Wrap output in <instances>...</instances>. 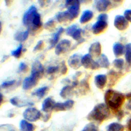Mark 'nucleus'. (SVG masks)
<instances>
[{
	"instance_id": "obj_1",
	"label": "nucleus",
	"mask_w": 131,
	"mask_h": 131,
	"mask_svg": "<svg viewBox=\"0 0 131 131\" xmlns=\"http://www.w3.org/2000/svg\"><path fill=\"white\" fill-rule=\"evenodd\" d=\"M104 100L106 106L110 110L116 113L120 111L125 101V97L120 92L113 90H108L105 93Z\"/></svg>"
},
{
	"instance_id": "obj_2",
	"label": "nucleus",
	"mask_w": 131,
	"mask_h": 131,
	"mask_svg": "<svg viewBox=\"0 0 131 131\" xmlns=\"http://www.w3.org/2000/svg\"><path fill=\"white\" fill-rule=\"evenodd\" d=\"M110 115L111 110L106 104H99L90 112L87 116V119L90 121L101 124L107 120Z\"/></svg>"
},
{
	"instance_id": "obj_3",
	"label": "nucleus",
	"mask_w": 131,
	"mask_h": 131,
	"mask_svg": "<svg viewBox=\"0 0 131 131\" xmlns=\"http://www.w3.org/2000/svg\"><path fill=\"white\" fill-rule=\"evenodd\" d=\"M42 116L40 111L35 107H29L24 110L23 113V117L24 120L29 122H35L40 119Z\"/></svg>"
},
{
	"instance_id": "obj_4",
	"label": "nucleus",
	"mask_w": 131,
	"mask_h": 131,
	"mask_svg": "<svg viewBox=\"0 0 131 131\" xmlns=\"http://www.w3.org/2000/svg\"><path fill=\"white\" fill-rule=\"evenodd\" d=\"M66 33L68 36L72 37V38L75 41L79 42V43H82L84 40L82 39L83 30L75 24L70 26L66 29Z\"/></svg>"
},
{
	"instance_id": "obj_5",
	"label": "nucleus",
	"mask_w": 131,
	"mask_h": 131,
	"mask_svg": "<svg viewBox=\"0 0 131 131\" xmlns=\"http://www.w3.org/2000/svg\"><path fill=\"white\" fill-rule=\"evenodd\" d=\"M81 65L84 68L90 70H97L100 68L99 65L97 61H95L93 59V57L89 54L84 55L81 58Z\"/></svg>"
},
{
	"instance_id": "obj_6",
	"label": "nucleus",
	"mask_w": 131,
	"mask_h": 131,
	"mask_svg": "<svg viewBox=\"0 0 131 131\" xmlns=\"http://www.w3.org/2000/svg\"><path fill=\"white\" fill-rule=\"evenodd\" d=\"M37 12H38L37 8L34 5L31 6L25 12V13H24L23 17V23L25 26L28 27V28L30 27L31 23V20L33 19V16H34V15Z\"/></svg>"
},
{
	"instance_id": "obj_7",
	"label": "nucleus",
	"mask_w": 131,
	"mask_h": 131,
	"mask_svg": "<svg viewBox=\"0 0 131 131\" xmlns=\"http://www.w3.org/2000/svg\"><path fill=\"white\" fill-rule=\"evenodd\" d=\"M71 47V42L68 39H63L58 42L55 47V54L58 56L65 54Z\"/></svg>"
},
{
	"instance_id": "obj_8",
	"label": "nucleus",
	"mask_w": 131,
	"mask_h": 131,
	"mask_svg": "<svg viewBox=\"0 0 131 131\" xmlns=\"http://www.w3.org/2000/svg\"><path fill=\"white\" fill-rule=\"evenodd\" d=\"M44 74V68L42 64L38 60H36L32 65L31 75L40 79L42 78Z\"/></svg>"
},
{
	"instance_id": "obj_9",
	"label": "nucleus",
	"mask_w": 131,
	"mask_h": 131,
	"mask_svg": "<svg viewBox=\"0 0 131 131\" xmlns=\"http://www.w3.org/2000/svg\"><path fill=\"white\" fill-rule=\"evenodd\" d=\"M95 7L99 12H106L112 8L113 4L110 0H95Z\"/></svg>"
},
{
	"instance_id": "obj_10",
	"label": "nucleus",
	"mask_w": 131,
	"mask_h": 131,
	"mask_svg": "<svg viewBox=\"0 0 131 131\" xmlns=\"http://www.w3.org/2000/svg\"><path fill=\"white\" fill-rule=\"evenodd\" d=\"M114 26L119 31H125L129 27V22L124 15H117L114 19Z\"/></svg>"
},
{
	"instance_id": "obj_11",
	"label": "nucleus",
	"mask_w": 131,
	"mask_h": 131,
	"mask_svg": "<svg viewBox=\"0 0 131 131\" xmlns=\"http://www.w3.org/2000/svg\"><path fill=\"white\" fill-rule=\"evenodd\" d=\"M108 27V23L107 21L104 20H97L92 27V32L94 35H99L104 33Z\"/></svg>"
},
{
	"instance_id": "obj_12",
	"label": "nucleus",
	"mask_w": 131,
	"mask_h": 131,
	"mask_svg": "<svg viewBox=\"0 0 131 131\" xmlns=\"http://www.w3.org/2000/svg\"><path fill=\"white\" fill-rule=\"evenodd\" d=\"M74 105V101L72 100H67L64 102H56L54 111L56 112L65 111L72 108Z\"/></svg>"
},
{
	"instance_id": "obj_13",
	"label": "nucleus",
	"mask_w": 131,
	"mask_h": 131,
	"mask_svg": "<svg viewBox=\"0 0 131 131\" xmlns=\"http://www.w3.org/2000/svg\"><path fill=\"white\" fill-rule=\"evenodd\" d=\"M81 58L82 56L78 54H74L72 55L68 60V64L70 66V67L74 69V70L79 69L81 66H82Z\"/></svg>"
},
{
	"instance_id": "obj_14",
	"label": "nucleus",
	"mask_w": 131,
	"mask_h": 131,
	"mask_svg": "<svg viewBox=\"0 0 131 131\" xmlns=\"http://www.w3.org/2000/svg\"><path fill=\"white\" fill-rule=\"evenodd\" d=\"M38 80L37 78L32 76L30 75V76L27 77L24 79L23 82V88L24 90H29L32 89L34 88L38 83Z\"/></svg>"
},
{
	"instance_id": "obj_15",
	"label": "nucleus",
	"mask_w": 131,
	"mask_h": 131,
	"mask_svg": "<svg viewBox=\"0 0 131 131\" xmlns=\"http://www.w3.org/2000/svg\"><path fill=\"white\" fill-rule=\"evenodd\" d=\"M89 54L92 57L99 58L102 54V46L100 42H95L92 43L89 47Z\"/></svg>"
},
{
	"instance_id": "obj_16",
	"label": "nucleus",
	"mask_w": 131,
	"mask_h": 131,
	"mask_svg": "<svg viewBox=\"0 0 131 131\" xmlns=\"http://www.w3.org/2000/svg\"><path fill=\"white\" fill-rule=\"evenodd\" d=\"M55 104L56 102L51 97H47L42 103V110L46 113H49L54 111Z\"/></svg>"
},
{
	"instance_id": "obj_17",
	"label": "nucleus",
	"mask_w": 131,
	"mask_h": 131,
	"mask_svg": "<svg viewBox=\"0 0 131 131\" xmlns=\"http://www.w3.org/2000/svg\"><path fill=\"white\" fill-rule=\"evenodd\" d=\"M80 3H78L67 7V11L70 17V21H72L79 16L80 12Z\"/></svg>"
},
{
	"instance_id": "obj_18",
	"label": "nucleus",
	"mask_w": 131,
	"mask_h": 131,
	"mask_svg": "<svg viewBox=\"0 0 131 131\" xmlns=\"http://www.w3.org/2000/svg\"><path fill=\"white\" fill-rule=\"evenodd\" d=\"M42 26V19H41V16L38 12H37L35 14L34 16H33V19L31 20V26L28 28V29L30 30L31 29V30L33 31H37L40 29Z\"/></svg>"
},
{
	"instance_id": "obj_19",
	"label": "nucleus",
	"mask_w": 131,
	"mask_h": 131,
	"mask_svg": "<svg viewBox=\"0 0 131 131\" xmlns=\"http://www.w3.org/2000/svg\"><path fill=\"white\" fill-rule=\"evenodd\" d=\"M107 75L105 74H98L95 77V84L100 90H102L105 88L107 84Z\"/></svg>"
},
{
	"instance_id": "obj_20",
	"label": "nucleus",
	"mask_w": 131,
	"mask_h": 131,
	"mask_svg": "<svg viewBox=\"0 0 131 131\" xmlns=\"http://www.w3.org/2000/svg\"><path fill=\"white\" fill-rule=\"evenodd\" d=\"M64 32V29L63 28H60L56 32H55L52 36L51 39H50L49 43H50V47L49 49H52L54 47H56V45L58 43L59 40H60V37L63 33Z\"/></svg>"
},
{
	"instance_id": "obj_21",
	"label": "nucleus",
	"mask_w": 131,
	"mask_h": 131,
	"mask_svg": "<svg viewBox=\"0 0 131 131\" xmlns=\"http://www.w3.org/2000/svg\"><path fill=\"white\" fill-rule=\"evenodd\" d=\"M10 102L11 103V104H12L13 106H16L18 107H23L24 106H29V107H31L32 106L34 105V104L31 102H27V101H24V100H22L18 98V97H15L12 98L10 100Z\"/></svg>"
},
{
	"instance_id": "obj_22",
	"label": "nucleus",
	"mask_w": 131,
	"mask_h": 131,
	"mask_svg": "<svg viewBox=\"0 0 131 131\" xmlns=\"http://www.w3.org/2000/svg\"><path fill=\"white\" fill-rule=\"evenodd\" d=\"M93 16H94V14H93V12L92 10H86L82 13L80 19H79V22L83 24H86L93 19Z\"/></svg>"
},
{
	"instance_id": "obj_23",
	"label": "nucleus",
	"mask_w": 131,
	"mask_h": 131,
	"mask_svg": "<svg viewBox=\"0 0 131 131\" xmlns=\"http://www.w3.org/2000/svg\"><path fill=\"white\" fill-rule=\"evenodd\" d=\"M113 51L116 57H120L125 52V47L121 43H115L113 47Z\"/></svg>"
},
{
	"instance_id": "obj_24",
	"label": "nucleus",
	"mask_w": 131,
	"mask_h": 131,
	"mask_svg": "<svg viewBox=\"0 0 131 131\" xmlns=\"http://www.w3.org/2000/svg\"><path fill=\"white\" fill-rule=\"evenodd\" d=\"M29 35V29H27L23 31L17 32L14 35V38L16 41L19 42H23L26 40Z\"/></svg>"
},
{
	"instance_id": "obj_25",
	"label": "nucleus",
	"mask_w": 131,
	"mask_h": 131,
	"mask_svg": "<svg viewBox=\"0 0 131 131\" xmlns=\"http://www.w3.org/2000/svg\"><path fill=\"white\" fill-rule=\"evenodd\" d=\"M19 128L21 131H34L35 126L31 122L26 120H20L19 123Z\"/></svg>"
},
{
	"instance_id": "obj_26",
	"label": "nucleus",
	"mask_w": 131,
	"mask_h": 131,
	"mask_svg": "<svg viewBox=\"0 0 131 131\" xmlns=\"http://www.w3.org/2000/svg\"><path fill=\"white\" fill-rule=\"evenodd\" d=\"M97 63L99 65L100 67L104 68V69H108L110 66V61L108 58L104 54H102L99 57Z\"/></svg>"
},
{
	"instance_id": "obj_27",
	"label": "nucleus",
	"mask_w": 131,
	"mask_h": 131,
	"mask_svg": "<svg viewBox=\"0 0 131 131\" xmlns=\"http://www.w3.org/2000/svg\"><path fill=\"white\" fill-rule=\"evenodd\" d=\"M56 20L60 23H63L68 21H70V17H69V15L67 10L58 13L56 15Z\"/></svg>"
},
{
	"instance_id": "obj_28",
	"label": "nucleus",
	"mask_w": 131,
	"mask_h": 131,
	"mask_svg": "<svg viewBox=\"0 0 131 131\" xmlns=\"http://www.w3.org/2000/svg\"><path fill=\"white\" fill-rule=\"evenodd\" d=\"M73 88L74 87L72 86L67 85L64 86L63 88L61 89V92H60V95L63 99H67L71 96L73 93Z\"/></svg>"
},
{
	"instance_id": "obj_29",
	"label": "nucleus",
	"mask_w": 131,
	"mask_h": 131,
	"mask_svg": "<svg viewBox=\"0 0 131 131\" xmlns=\"http://www.w3.org/2000/svg\"><path fill=\"white\" fill-rule=\"evenodd\" d=\"M48 91H49V87L43 86L36 90L32 94H33V95L36 96V97H37L38 98L42 99L43 98L46 94H47Z\"/></svg>"
},
{
	"instance_id": "obj_30",
	"label": "nucleus",
	"mask_w": 131,
	"mask_h": 131,
	"mask_svg": "<svg viewBox=\"0 0 131 131\" xmlns=\"http://www.w3.org/2000/svg\"><path fill=\"white\" fill-rule=\"evenodd\" d=\"M125 127L122 124L118 122L110 124L107 127V131H124Z\"/></svg>"
},
{
	"instance_id": "obj_31",
	"label": "nucleus",
	"mask_w": 131,
	"mask_h": 131,
	"mask_svg": "<svg viewBox=\"0 0 131 131\" xmlns=\"http://www.w3.org/2000/svg\"><path fill=\"white\" fill-rule=\"evenodd\" d=\"M125 57L128 66L131 67V43H128L125 46Z\"/></svg>"
},
{
	"instance_id": "obj_32",
	"label": "nucleus",
	"mask_w": 131,
	"mask_h": 131,
	"mask_svg": "<svg viewBox=\"0 0 131 131\" xmlns=\"http://www.w3.org/2000/svg\"><path fill=\"white\" fill-rule=\"evenodd\" d=\"M23 46L22 44H20L17 48L12 51L11 55L12 56H14V58H20L22 56V54H23Z\"/></svg>"
},
{
	"instance_id": "obj_33",
	"label": "nucleus",
	"mask_w": 131,
	"mask_h": 131,
	"mask_svg": "<svg viewBox=\"0 0 131 131\" xmlns=\"http://www.w3.org/2000/svg\"><path fill=\"white\" fill-rule=\"evenodd\" d=\"M114 67H115L116 69H117L118 70H122L124 69V66H125V62H124V60L123 59L121 58H117L115 59V60L113 62Z\"/></svg>"
},
{
	"instance_id": "obj_34",
	"label": "nucleus",
	"mask_w": 131,
	"mask_h": 131,
	"mask_svg": "<svg viewBox=\"0 0 131 131\" xmlns=\"http://www.w3.org/2000/svg\"><path fill=\"white\" fill-rule=\"evenodd\" d=\"M118 75V74L117 72H116L114 71V70H110V72H109V76H110V86H113L115 84L116 80H117Z\"/></svg>"
},
{
	"instance_id": "obj_35",
	"label": "nucleus",
	"mask_w": 131,
	"mask_h": 131,
	"mask_svg": "<svg viewBox=\"0 0 131 131\" xmlns=\"http://www.w3.org/2000/svg\"><path fill=\"white\" fill-rule=\"evenodd\" d=\"M81 131H99V129L93 123H89L83 128Z\"/></svg>"
},
{
	"instance_id": "obj_36",
	"label": "nucleus",
	"mask_w": 131,
	"mask_h": 131,
	"mask_svg": "<svg viewBox=\"0 0 131 131\" xmlns=\"http://www.w3.org/2000/svg\"><path fill=\"white\" fill-rule=\"evenodd\" d=\"M44 28L48 31H53L56 28V23L54 20H49L45 24Z\"/></svg>"
},
{
	"instance_id": "obj_37",
	"label": "nucleus",
	"mask_w": 131,
	"mask_h": 131,
	"mask_svg": "<svg viewBox=\"0 0 131 131\" xmlns=\"http://www.w3.org/2000/svg\"><path fill=\"white\" fill-rule=\"evenodd\" d=\"M16 83V81L15 80H10V81H4L3 83L1 84V87L3 88H8L10 87L13 86L14 85H15V84Z\"/></svg>"
},
{
	"instance_id": "obj_38",
	"label": "nucleus",
	"mask_w": 131,
	"mask_h": 131,
	"mask_svg": "<svg viewBox=\"0 0 131 131\" xmlns=\"http://www.w3.org/2000/svg\"><path fill=\"white\" fill-rule=\"evenodd\" d=\"M60 67L58 66H49L47 69V73L49 75H52L59 71Z\"/></svg>"
},
{
	"instance_id": "obj_39",
	"label": "nucleus",
	"mask_w": 131,
	"mask_h": 131,
	"mask_svg": "<svg viewBox=\"0 0 131 131\" xmlns=\"http://www.w3.org/2000/svg\"><path fill=\"white\" fill-rule=\"evenodd\" d=\"M43 47H44V43L42 40H39L37 43L36 46L33 48V51L34 52H38V51H40L43 49Z\"/></svg>"
},
{
	"instance_id": "obj_40",
	"label": "nucleus",
	"mask_w": 131,
	"mask_h": 131,
	"mask_svg": "<svg viewBox=\"0 0 131 131\" xmlns=\"http://www.w3.org/2000/svg\"><path fill=\"white\" fill-rule=\"evenodd\" d=\"M28 70V66L24 63L21 62L19 64V71L22 73H25L27 72Z\"/></svg>"
},
{
	"instance_id": "obj_41",
	"label": "nucleus",
	"mask_w": 131,
	"mask_h": 131,
	"mask_svg": "<svg viewBox=\"0 0 131 131\" xmlns=\"http://www.w3.org/2000/svg\"><path fill=\"white\" fill-rule=\"evenodd\" d=\"M60 72H61V74H62V75H65V74L67 73L68 69L65 61H62V62L61 63V67H60Z\"/></svg>"
},
{
	"instance_id": "obj_42",
	"label": "nucleus",
	"mask_w": 131,
	"mask_h": 131,
	"mask_svg": "<svg viewBox=\"0 0 131 131\" xmlns=\"http://www.w3.org/2000/svg\"><path fill=\"white\" fill-rule=\"evenodd\" d=\"M78 3H80L79 0H65V6H66L67 8L69 7V6H72V5H75V4H78Z\"/></svg>"
},
{
	"instance_id": "obj_43",
	"label": "nucleus",
	"mask_w": 131,
	"mask_h": 131,
	"mask_svg": "<svg viewBox=\"0 0 131 131\" xmlns=\"http://www.w3.org/2000/svg\"><path fill=\"white\" fill-rule=\"evenodd\" d=\"M124 16L125 17V19H127L129 23H131V9H129V10H126L124 12Z\"/></svg>"
},
{
	"instance_id": "obj_44",
	"label": "nucleus",
	"mask_w": 131,
	"mask_h": 131,
	"mask_svg": "<svg viewBox=\"0 0 131 131\" xmlns=\"http://www.w3.org/2000/svg\"><path fill=\"white\" fill-rule=\"evenodd\" d=\"M97 20L107 21V20H108V15L107 14H105V13H102V14H99V15L97 17Z\"/></svg>"
},
{
	"instance_id": "obj_45",
	"label": "nucleus",
	"mask_w": 131,
	"mask_h": 131,
	"mask_svg": "<svg viewBox=\"0 0 131 131\" xmlns=\"http://www.w3.org/2000/svg\"><path fill=\"white\" fill-rule=\"evenodd\" d=\"M14 0H4V2H5V5L8 7V6H10L12 5L13 3H14Z\"/></svg>"
},
{
	"instance_id": "obj_46",
	"label": "nucleus",
	"mask_w": 131,
	"mask_h": 131,
	"mask_svg": "<svg viewBox=\"0 0 131 131\" xmlns=\"http://www.w3.org/2000/svg\"><path fill=\"white\" fill-rule=\"evenodd\" d=\"M92 0H79V2L81 4H84V5H88L91 3Z\"/></svg>"
},
{
	"instance_id": "obj_47",
	"label": "nucleus",
	"mask_w": 131,
	"mask_h": 131,
	"mask_svg": "<svg viewBox=\"0 0 131 131\" xmlns=\"http://www.w3.org/2000/svg\"><path fill=\"white\" fill-rule=\"evenodd\" d=\"M50 118H51V115H50L49 113H47V115L44 116V118H43V122H47L49 120Z\"/></svg>"
},
{
	"instance_id": "obj_48",
	"label": "nucleus",
	"mask_w": 131,
	"mask_h": 131,
	"mask_svg": "<svg viewBox=\"0 0 131 131\" xmlns=\"http://www.w3.org/2000/svg\"><path fill=\"white\" fill-rule=\"evenodd\" d=\"M127 129L129 131H131V118L129 120L127 123Z\"/></svg>"
},
{
	"instance_id": "obj_49",
	"label": "nucleus",
	"mask_w": 131,
	"mask_h": 131,
	"mask_svg": "<svg viewBox=\"0 0 131 131\" xmlns=\"http://www.w3.org/2000/svg\"><path fill=\"white\" fill-rule=\"evenodd\" d=\"M3 102V95H2V93H0V107L2 105Z\"/></svg>"
},
{
	"instance_id": "obj_50",
	"label": "nucleus",
	"mask_w": 131,
	"mask_h": 131,
	"mask_svg": "<svg viewBox=\"0 0 131 131\" xmlns=\"http://www.w3.org/2000/svg\"><path fill=\"white\" fill-rule=\"evenodd\" d=\"M112 1L113 2L116 3H122L124 1V0H112Z\"/></svg>"
},
{
	"instance_id": "obj_51",
	"label": "nucleus",
	"mask_w": 131,
	"mask_h": 131,
	"mask_svg": "<svg viewBox=\"0 0 131 131\" xmlns=\"http://www.w3.org/2000/svg\"><path fill=\"white\" fill-rule=\"evenodd\" d=\"M2 29H3V27H2V23H1V22L0 21V35H1V31H2Z\"/></svg>"
},
{
	"instance_id": "obj_52",
	"label": "nucleus",
	"mask_w": 131,
	"mask_h": 131,
	"mask_svg": "<svg viewBox=\"0 0 131 131\" xmlns=\"http://www.w3.org/2000/svg\"><path fill=\"white\" fill-rule=\"evenodd\" d=\"M46 1V0H38V1H39L40 4V3H44Z\"/></svg>"
}]
</instances>
